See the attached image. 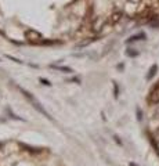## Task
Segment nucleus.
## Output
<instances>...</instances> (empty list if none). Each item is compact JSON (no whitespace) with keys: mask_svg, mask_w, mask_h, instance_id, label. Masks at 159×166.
<instances>
[{"mask_svg":"<svg viewBox=\"0 0 159 166\" xmlns=\"http://www.w3.org/2000/svg\"><path fill=\"white\" fill-rule=\"evenodd\" d=\"M137 115H138V121H141V112H140V110H137Z\"/></svg>","mask_w":159,"mask_h":166,"instance_id":"12","label":"nucleus"},{"mask_svg":"<svg viewBox=\"0 0 159 166\" xmlns=\"http://www.w3.org/2000/svg\"><path fill=\"white\" fill-rule=\"evenodd\" d=\"M25 37H26L31 43H40V42H43V36H42L39 32L33 31V29L26 31V32H25Z\"/></svg>","mask_w":159,"mask_h":166,"instance_id":"2","label":"nucleus"},{"mask_svg":"<svg viewBox=\"0 0 159 166\" xmlns=\"http://www.w3.org/2000/svg\"><path fill=\"white\" fill-rule=\"evenodd\" d=\"M141 39H145V33H138V35H134V36H130L126 40V43H131V42H137L141 40Z\"/></svg>","mask_w":159,"mask_h":166,"instance_id":"5","label":"nucleus"},{"mask_svg":"<svg viewBox=\"0 0 159 166\" xmlns=\"http://www.w3.org/2000/svg\"><path fill=\"white\" fill-rule=\"evenodd\" d=\"M40 83H43L44 86H50V85H51V83H50L47 79H42V78H40Z\"/></svg>","mask_w":159,"mask_h":166,"instance_id":"10","label":"nucleus"},{"mask_svg":"<svg viewBox=\"0 0 159 166\" xmlns=\"http://www.w3.org/2000/svg\"><path fill=\"white\" fill-rule=\"evenodd\" d=\"M148 101L151 102V104H154V105L159 104V85L155 86V87L151 90V93H149V97H148Z\"/></svg>","mask_w":159,"mask_h":166,"instance_id":"3","label":"nucleus"},{"mask_svg":"<svg viewBox=\"0 0 159 166\" xmlns=\"http://www.w3.org/2000/svg\"><path fill=\"white\" fill-rule=\"evenodd\" d=\"M20 90H21V93L24 94L25 97H26V98L29 100V101H31V104L33 105V108H35L36 111H39V112H40V113H43V115H44L46 118H48V119H51V116L48 115V112H47V111H46V110L43 108V107L40 105V102L37 101V100H36V98L33 97V96H32V94L29 93V91H26V90H25V89H22V87H20Z\"/></svg>","mask_w":159,"mask_h":166,"instance_id":"1","label":"nucleus"},{"mask_svg":"<svg viewBox=\"0 0 159 166\" xmlns=\"http://www.w3.org/2000/svg\"><path fill=\"white\" fill-rule=\"evenodd\" d=\"M156 71H158V65H152L151 68H149V72H148V75H147V80H151L152 78L155 76Z\"/></svg>","mask_w":159,"mask_h":166,"instance_id":"6","label":"nucleus"},{"mask_svg":"<svg viewBox=\"0 0 159 166\" xmlns=\"http://www.w3.org/2000/svg\"><path fill=\"white\" fill-rule=\"evenodd\" d=\"M122 17H123V12L122 11H115L114 14L111 15V24H118L120 20H122Z\"/></svg>","mask_w":159,"mask_h":166,"instance_id":"4","label":"nucleus"},{"mask_svg":"<svg viewBox=\"0 0 159 166\" xmlns=\"http://www.w3.org/2000/svg\"><path fill=\"white\" fill-rule=\"evenodd\" d=\"M50 67L54 68V69H58V71H62V72H65V73H71L72 72V69L68 68V67H58V65H50Z\"/></svg>","mask_w":159,"mask_h":166,"instance_id":"7","label":"nucleus"},{"mask_svg":"<svg viewBox=\"0 0 159 166\" xmlns=\"http://www.w3.org/2000/svg\"><path fill=\"white\" fill-rule=\"evenodd\" d=\"M126 56H129V57H137V56H138V51H134L133 49H129L126 51Z\"/></svg>","mask_w":159,"mask_h":166,"instance_id":"8","label":"nucleus"},{"mask_svg":"<svg viewBox=\"0 0 159 166\" xmlns=\"http://www.w3.org/2000/svg\"><path fill=\"white\" fill-rule=\"evenodd\" d=\"M114 96H115V98H118V96H119V90H118V85H116L115 82H114Z\"/></svg>","mask_w":159,"mask_h":166,"instance_id":"9","label":"nucleus"},{"mask_svg":"<svg viewBox=\"0 0 159 166\" xmlns=\"http://www.w3.org/2000/svg\"><path fill=\"white\" fill-rule=\"evenodd\" d=\"M114 138H115V141L118 143V144H120V146H122V141H120V140H119V138H118V137H116V136H115V137H114Z\"/></svg>","mask_w":159,"mask_h":166,"instance_id":"11","label":"nucleus"}]
</instances>
